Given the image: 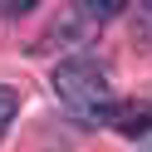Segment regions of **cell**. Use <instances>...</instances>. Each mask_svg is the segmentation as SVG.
I'll return each mask as SVG.
<instances>
[{"instance_id": "5", "label": "cell", "mask_w": 152, "mask_h": 152, "mask_svg": "<svg viewBox=\"0 0 152 152\" xmlns=\"http://www.w3.org/2000/svg\"><path fill=\"white\" fill-rule=\"evenodd\" d=\"M137 152H152V137H142V142H137Z\"/></svg>"}, {"instance_id": "4", "label": "cell", "mask_w": 152, "mask_h": 152, "mask_svg": "<svg viewBox=\"0 0 152 152\" xmlns=\"http://www.w3.org/2000/svg\"><path fill=\"white\" fill-rule=\"evenodd\" d=\"M15 113H20V93L0 83V137H5V128L15 123Z\"/></svg>"}, {"instance_id": "3", "label": "cell", "mask_w": 152, "mask_h": 152, "mask_svg": "<svg viewBox=\"0 0 152 152\" xmlns=\"http://www.w3.org/2000/svg\"><path fill=\"white\" fill-rule=\"evenodd\" d=\"M74 10H79L83 20H88L93 30H98V25H108L113 15H118V10H128V5H123V0H79V5H74Z\"/></svg>"}, {"instance_id": "2", "label": "cell", "mask_w": 152, "mask_h": 152, "mask_svg": "<svg viewBox=\"0 0 152 152\" xmlns=\"http://www.w3.org/2000/svg\"><path fill=\"white\" fill-rule=\"evenodd\" d=\"M118 132H128L132 142L152 137V108H118Z\"/></svg>"}, {"instance_id": "1", "label": "cell", "mask_w": 152, "mask_h": 152, "mask_svg": "<svg viewBox=\"0 0 152 152\" xmlns=\"http://www.w3.org/2000/svg\"><path fill=\"white\" fill-rule=\"evenodd\" d=\"M49 83H54V93H59L64 113H69L74 123H83V128H108V123H118V103H113L108 74H103L98 59L69 54V59L54 64Z\"/></svg>"}]
</instances>
